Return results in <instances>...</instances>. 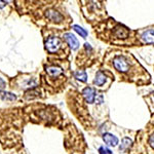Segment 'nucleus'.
Returning <instances> with one entry per match:
<instances>
[{
    "instance_id": "nucleus-4",
    "label": "nucleus",
    "mask_w": 154,
    "mask_h": 154,
    "mask_svg": "<svg viewBox=\"0 0 154 154\" xmlns=\"http://www.w3.org/2000/svg\"><path fill=\"white\" fill-rule=\"evenodd\" d=\"M112 33H111V38L113 39L114 43H117V42H122L126 40L128 36H130V30L125 28L122 25L116 24L115 27L112 28Z\"/></svg>"
},
{
    "instance_id": "nucleus-13",
    "label": "nucleus",
    "mask_w": 154,
    "mask_h": 154,
    "mask_svg": "<svg viewBox=\"0 0 154 154\" xmlns=\"http://www.w3.org/2000/svg\"><path fill=\"white\" fill-rule=\"evenodd\" d=\"M72 28L75 30V31H76L77 33H78L81 37H83V38H85V37L88 36V32H86L85 30H84V29L82 28V27L78 26V25H74V26L72 27Z\"/></svg>"
},
{
    "instance_id": "nucleus-7",
    "label": "nucleus",
    "mask_w": 154,
    "mask_h": 154,
    "mask_svg": "<svg viewBox=\"0 0 154 154\" xmlns=\"http://www.w3.org/2000/svg\"><path fill=\"white\" fill-rule=\"evenodd\" d=\"M140 39L144 44H152L154 43V30L148 29L144 31L140 36Z\"/></svg>"
},
{
    "instance_id": "nucleus-11",
    "label": "nucleus",
    "mask_w": 154,
    "mask_h": 154,
    "mask_svg": "<svg viewBox=\"0 0 154 154\" xmlns=\"http://www.w3.org/2000/svg\"><path fill=\"white\" fill-rule=\"evenodd\" d=\"M103 140L109 146H116L118 144V139L115 136L111 135V134H104Z\"/></svg>"
},
{
    "instance_id": "nucleus-6",
    "label": "nucleus",
    "mask_w": 154,
    "mask_h": 154,
    "mask_svg": "<svg viewBox=\"0 0 154 154\" xmlns=\"http://www.w3.org/2000/svg\"><path fill=\"white\" fill-rule=\"evenodd\" d=\"M45 71L48 74V78L51 80L54 79H60V77L63 76L64 70L62 67L58 65H48L45 67Z\"/></svg>"
},
{
    "instance_id": "nucleus-5",
    "label": "nucleus",
    "mask_w": 154,
    "mask_h": 154,
    "mask_svg": "<svg viewBox=\"0 0 154 154\" xmlns=\"http://www.w3.org/2000/svg\"><path fill=\"white\" fill-rule=\"evenodd\" d=\"M45 14V18L48 21H49L51 23L54 24H60L64 21V16L61 14L59 11L54 8H48V11H45L44 12Z\"/></svg>"
},
{
    "instance_id": "nucleus-18",
    "label": "nucleus",
    "mask_w": 154,
    "mask_h": 154,
    "mask_svg": "<svg viewBox=\"0 0 154 154\" xmlns=\"http://www.w3.org/2000/svg\"><path fill=\"white\" fill-rule=\"evenodd\" d=\"M5 5H6L5 1H0V8H2V7H4Z\"/></svg>"
},
{
    "instance_id": "nucleus-15",
    "label": "nucleus",
    "mask_w": 154,
    "mask_h": 154,
    "mask_svg": "<svg viewBox=\"0 0 154 154\" xmlns=\"http://www.w3.org/2000/svg\"><path fill=\"white\" fill-rule=\"evenodd\" d=\"M130 145H131V140L130 139H128V138H125V139H123V141H122V145H120V151L121 150H125V149L126 147H130Z\"/></svg>"
},
{
    "instance_id": "nucleus-14",
    "label": "nucleus",
    "mask_w": 154,
    "mask_h": 154,
    "mask_svg": "<svg viewBox=\"0 0 154 154\" xmlns=\"http://www.w3.org/2000/svg\"><path fill=\"white\" fill-rule=\"evenodd\" d=\"M1 98L3 100H9V101H14L17 99V97L12 95L11 93H1Z\"/></svg>"
},
{
    "instance_id": "nucleus-19",
    "label": "nucleus",
    "mask_w": 154,
    "mask_h": 154,
    "mask_svg": "<svg viewBox=\"0 0 154 154\" xmlns=\"http://www.w3.org/2000/svg\"><path fill=\"white\" fill-rule=\"evenodd\" d=\"M151 95H152L151 96V102H154V93H152Z\"/></svg>"
},
{
    "instance_id": "nucleus-2",
    "label": "nucleus",
    "mask_w": 154,
    "mask_h": 154,
    "mask_svg": "<svg viewBox=\"0 0 154 154\" xmlns=\"http://www.w3.org/2000/svg\"><path fill=\"white\" fill-rule=\"evenodd\" d=\"M143 133V135H140L137 139L135 147H140L143 145L146 148V152L144 154H154V118Z\"/></svg>"
},
{
    "instance_id": "nucleus-17",
    "label": "nucleus",
    "mask_w": 154,
    "mask_h": 154,
    "mask_svg": "<svg viewBox=\"0 0 154 154\" xmlns=\"http://www.w3.org/2000/svg\"><path fill=\"white\" fill-rule=\"evenodd\" d=\"M5 88H6V83H5V81H4L2 78H0V91H1L2 89H4Z\"/></svg>"
},
{
    "instance_id": "nucleus-1",
    "label": "nucleus",
    "mask_w": 154,
    "mask_h": 154,
    "mask_svg": "<svg viewBox=\"0 0 154 154\" xmlns=\"http://www.w3.org/2000/svg\"><path fill=\"white\" fill-rule=\"evenodd\" d=\"M109 62L116 73L122 78H128L130 81L141 83V81H149L150 76L143 69V67L136 61L131 54L121 51H114L110 54Z\"/></svg>"
},
{
    "instance_id": "nucleus-10",
    "label": "nucleus",
    "mask_w": 154,
    "mask_h": 154,
    "mask_svg": "<svg viewBox=\"0 0 154 154\" xmlns=\"http://www.w3.org/2000/svg\"><path fill=\"white\" fill-rule=\"evenodd\" d=\"M106 81H107V76L105 75V73L102 71H99L96 75L95 80H94L95 85L98 86V88H103L104 84L106 83Z\"/></svg>"
},
{
    "instance_id": "nucleus-8",
    "label": "nucleus",
    "mask_w": 154,
    "mask_h": 154,
    "mask_svg": "<svg viewBox=\"0 0 154 154\" xmlns=\"http://www.w3.org/2000/svg\"><path fill=\"white\" fill-rule=\"evenodd\" d=\"M82 95L83 97L85 98V100L88 103L91 104L94 103V101H95V98H96V91L94 88H85L82 91Z\"/></svg>"
},
{
    "instance_id": "nucleus-3",
    "label": "nucleus",
    "mask_w": 154,
    "mask_h": 154,
    "mask_svg": "<svg viewBox=\"0 0 154 154\" xmlns=\"http://www.w3.org/2000/svg\"><path fill=\"white\" fill-rule=\"evenodd\" d=\"M45 48L49 54H60L65 49V42L60 37L51 36L45 40Z\"/></svg>"
},
{
    "instance_id": "nucleus-12",
    "label": "nucleus",
    "mask_w": 154,
    "mask_h": 154,
    "mask_svg": "<svg viewBox=\"0 0 154 154\" xmlns=\"http://www.w3.org/2000/svg\"><path fill=\"white\" fill-rule=\"evenodd\" d=\"M74 77H75L76 79H78V80L82 81V82H85L86 78H88V75H86L85 71L78 70V71H76L75 73H74Z\"/></svg>"
},
{
    "instance_id": "nucleus-9",
    "label": "nucleus",
    "mask_w": 154,
    "mask_h": 154,
    "mask_svg": "<svg viewBox=\"0 0 154 154\" xmlns=\"http://www.w3.org/2000/svg\"><path fill=\"white\" fill-rule=\"evenodd\" d=\"M64 38H65V40L69 43V45L71 46V48H72V49L78 48L79 42H78V40H77V38L73 35V34H71V33H66V34H64Z\"/></svg>"
},
{
    "instance_id": "nucleus-16",
    "label": "nucleus",
    "mask_w": 154,
    "mask_h": 154,
    "mask_svg": "<svg viewBox=\"0 0 154 154\" xmlns=\"http://www.w3.org/2000/svg\"><path fill=\"white\" fill-rule=\"evenodd\" d=\"M99 152H100V154H112L111 150H109L108 148H105V147H101L99 149Z\"/></svg>"
}]
</instances>
